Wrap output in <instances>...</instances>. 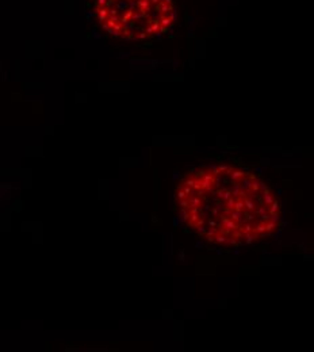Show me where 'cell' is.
<instances>
[{"label": "cell", "mask_w": 314, "mask_h": 352, "mask_svg": "<svg viewBox=\"0 0 314 352\" xmlns=\"http://www.w3.org/2000/svg\"><path fill=\"white\" fill-rule=\"evenodd\" d=\"M99 24L110 35L146 41L168 33L176 20L173 0H96Z\"/></svg>", "instance_id": "6da1fadb"}, {"label": "cell", "mask_w": 314, "mask_h": 352, "mask_svg": "<svg viewBox=\"0 0 314 352\" xmlns=\"http://www.w3.org/2000/svg\"><path fill=\"white\" fill-rule=\"evenodd\" d=\"M225 215H227L231 221H234L236 223L241 225V223L245 222V218H244V211H236L233 209H225Z\"/></svg>", "instance_id": "7a4b0ae2"}, {"label": "cell", "mask_w": 314, "mask_h": 352, "mask_svg": "<svg viewBox=\"0 0 314 352\" xmlns=\"http://www.w3.org/2000/svg\"><path fill=\"white\" fill-rule=\"evenodd\" d=\"M242 202H244V207H245V210H248V211H255V209H256V203H255V201H253L252 198L244 197V198H242Z\"/></svg>", "instance_id": "3957f363"}, {"label": "cell", "mask_w": 314, "mask_h": 352, "mask_svg": "<svg viewBox=\"0 0 314 352\" xmlns=\"http://www.w3.org/2000/svg\"><path fill=\"white\" fill-rule=\"evenodd\" d=\"M263 201H264V206H269L274 202V197H272V194L269 193L268 188L263 191Z\"/></svg>", "instance_id": "277c9868"}, {"label": "cell", "mask_w": 314, "mask_h": 352, "mask_svg": "<svg viewBox=\"0 0 314 352\" xmlns=\"http://www.w3.org/2000/svg\"><path fill=\"white\" fill-rule=\"evenodd\" d=\"M230 179L233 180V182H237L238 179H241V177H244V171H238V169H233V171H230Z\"/></svg>", "instance_id": "5b68a950"}, {"label": "cell", "mask_w": 314, "mask_h": 352, "mask_svg": "<svg viewBox=\"0 0 314 352\" xmlns=\"http://www.w3.org/2000/svg\"><path fill=\"white\" fill-rule=\"evenodd\" d=\"M188 203H190V207H201L203 205L202 203V199L198 198V197H192L188 199Z\"/></svg>", "instance_id": "8992f818"}, {"label": "cell", "mask_w": 314, "mask_h": 352, "mask_svg": "<svg viewBox=\"0 0 314 352\" xmlns=\"http://www.w3.org/2000/svg\"><path fill=\"white\" fill-rule=\"evenodd\" d=\"M179 217H180L179 219L181 222H187L190 219V211H188V209H181L179 213Z\"/></svg>", "instance_id": "52a82bcc"}, {"label": "cell", "mask_w": 314, "mask_h": 352, "mask_svg": "<svg viewBox=\"0 0 314 352\" xmlns=\"http://www.w3.org/2000/svg\"><path fill=\"white\" fill-rule=\"evenodd\" d=\"M238 230H240V232H241L242 234H247V233H251V232H253V226H252V225H251V223H249V222H247V221H245V222H244V226H242V227H240V226H238Z\"/></svg>", "instance_id": "ba28073f"}, {"label": "cell", "mask_w": 314, "mask_h": 352, "mask_svg": "<svg viewBox=\"0 0 314 352\" xmlns=\"http://www.w3.org/2000/svg\"><path fill=\"white\" fill-rule=\"evenodd\" d=\"M217 195H218V198L222 199V201H227V199L231 197L230 191H227V190H218L217 191Z\"/></svg>", "instance_id": "9c48e42d"}, {"label": "cell", "mask_w": 314, "mask_h": 352, "mask_svg": "<svg viewBox=\"0 0 314 352\" xmlns=\"http://www.w3.org/2000/svg\"><path fill=\"white\" fill-rule=\"evenodd\" d=\"M249 188H251V179H249V177H244V180H242L241 184H240V190L247 191Z\"/></svg>", "instance_id": "30bf717a"}, {"label": "cell", "mask_w": 314, "mask_h": 352, "mask_svg": "<svg viewBox=\"0 0 314 352\" xmlns=\"http://www.w3.org/2000/svg\"><path fill=\"white\" fill-rule=\"evenodd\" d=\"M269 206H271L269 210H268L269 214H274V213H279L280 205H279V202H278V201H275V199H274V202H272V203H271Z\"/></svg>", "instance_id": "8fae6325"}, {"label": "cell", "mask_w": 314, "mask_h": 352, "mask_svg": "<svg viewBox=\"0 0 314 352\" xmlns=\"http://www.w3.org/2000/svg\"><path fill=\"white\" fill-rule=\"evenodd\" d=\"M215 233H217V229H215V227H210V229L206 230L205 234H206V237H207V240L210 241V243H211V241H214V234H215Z\"/></svg>", "instance_id": "7c38bea8"}, {"label": "cell", "mask_w": 314, "mask_h": 352, "mask_svg": "<svg viewBox=\"0 0 314 352\" xmlns=\"http://www.w3.org/2000/svg\"><path fill=\"white\" fill-rule=\"evenodd\" d=\"M253 232H256L257 234L265 233V226H264V222H260V223H257L256 226H253Z\"/></svg>", "instance_id": "4fadbf2b"}, {"label": "cell", "mask_w": 314, "mask_h": 352, "mask_svg": "<svg viewBox=\"0 0 314 352\" xmlns=\"http://www.w3.org/2000/svg\"><path fill=\"white\" fill-rule=\"evenodd\" d=\"M233 210H236V211H244V210H245V207H244V202H242V199H238V201H236V202H234V207H233Z\"/></svg>", "instance_id": "5bb4252c"}, {"label": "cell", "mask_w": 314, "mask_h": 352, "mask_svg": "<svg viewBox=\"0 0 314 352\" xmlns=\"http://www.w3.org/2000/svg\"><path fill=\"white\" fill-rule=\"evenodd\" d=\"M256 240H257V236L253 234V232L245 234V243H247V244H252L253 241H256Z\"/></svg>", "instance_id": "9a60e30c"}, {"label": "cell", "mask_w": 314, "mask_h": 352, "mask_svg": "<svg viewBox=\"0 0 314 352\" xmlns=\"http://www.w3.org/2000/svg\"><path fill=\"white\" fill-rule=\"evenodd\" d=\"M218 171H219V173H229L231 171V167L227 165V164H219L218 165Z\"/></svg>", "instance_id": "2e32d148"}, {"label": "cell", "mask_w": 314, "mask_h": 352, "mask_svg": "<svg viewBox=\"0 0 314 352\" xmlns=\"http://www.w3.org/2000/svg\"><path fill=\"white\" fill-rule=\"evenodd\" d=\"M264 226H265V232H271V230L278 226V223L272 222V221H267V222H264Z\"/></svg>", "instance_id": "e0dca14e"}, {"label": "cell", "mask_w": 314, "mask_h": 352, "mask_svg": "<svg viewBox=\"0 0 314 352\" xmlns=\"http://www.w3.org/2000/svg\"><path fill=\"white\" fill-rule=\"evenodd\" d=\"M179 202V206L181 209H190V203H188V199L185 198V199H180V201H177Z\"/></svg>", "instance_id": "ac0fdd59"}, {"label": "cell", "mask_w": 314, "mask_h": 352, "mask_svg": "<svg viewBox=\"0 0 314 352\" xmlns=\"http://www.w3.org/2000/svg\"><path fill=\"white\" fill-rule=\"evenodd\" d=\"M231 197H238L240 195V184H234L233 186V190L230 191Z\"/></svg>", "instance_id": "d6986e66"}, {"label": "cell", "mask_w": 314, "mask_h": 352, "mask_svg": "<svg viewBox=\"0 0 314 352\" xmlns=\"http://www.w3.org/2000/svg\"><path fill=\"white\" fill-rule=\"evenodd\" d=\"M226 237L225 236H222V234H219V236H214V241H217V243H219V244H225L226 243Z\"/></svg>", "instance_id": "ffe728a7"}, {"label": "cell", "mask_w": 314, "mask_h": 352, "mask_svg": "<svg viewBox=\"0 0 314 352\" xmlns=\"http://www.w3.org/2000/svg\"><path fill=\"white\" fill-rule=\"evenodd\" d=\"M221 211H222V206H215V209H213L211 210V214L214 215V217H218L219 214H221Z\"/></svg>", "instance_id": "44dd1931"}, {"label": "cell", "mask_w": 314, "mask_h": 352, "mask_svg": "<svg viewBox=\"0 0 314 352\" xmlns=\"http://www.w3.org/2000/svg\"><path fill=\"white\" fill-rule=\"evenodd\" d=\"M225 202H226V207H227V209H233V207H234L236 199H234L233 197H230L229 199H227V201H225Z\"/></svg>", "instance_id": "7402d4cb"}, {"label": "cell", "mask_w": 314, "mask_h": 352, "mask_svg": "<svg viewBox=\"0 0 314 352\" xmlns=\"http://www.w3.org/2000/svg\"><path fill=\"white\" fill-rule=\"evenodd\" d=\"M279 219H280V217H279V213H274V214H269V221H272V222H279Z\"/></svg>", "instance_id": "603a6c76"}, {"label": "cell", "mask_w": 314, "mask_h": 352, "mask_svg": "<svg viewBox=\"0 0 314 352\" xmlns=\"http://www.w3.org/2000/svg\"><path fill=\"white\" fill-rule=\"evenodd\" d=\"M255 211L259 215H263V214H265V213H267V207H265V206H259L257 209H255Z\"/></svg>", "instance_id": "cb8c5ba5"}, {"label": "cell", "mask_w": 314, "mask_h": 352, "mask_svg": "<svg viewBox=\"0 0 314 352\" xmlns=\"http://www.w3.org/2000/svg\"><path fill=\"white\" fill-rule=\"evenodd\" d=\"M210 171H211V175L213 176H215V175H218L219 173V171H218V165L217 164H213V165H210Z\"/></svg>", "instance_id": "d4e9b609"}, {"label": "cell", "mask_w": 314, "mask_h": 352, "mask_svg": "<svg viewBox=\"0 0 314 352\" xmlns=\"http://www.w3.org/2000/svg\"><path fill=\"white\" fill-rule=\"evenodd\" d=\"M187 198V195L184 194V191H180L179 188H177V193H176V199L177 201H180V199H185Z\"/></svg>", "instance_id": "484cf974"}, {"label": "cell", "mask_w": 314, "mask_h": 352, "mask_svg": "<svg viewBox=\"0 0 314 352\" xmlns=\"http://www.w3.org/2000/svg\"><path fill=\"white\" fill-rule=\"evenodd\" d=\"M194 183H195V177H191V179H187V180H185V182H184V186H188V187L192 188Z\"/></svg>", "instance_id": "4316f807"}, {"label": "cell", "mask_w": 314, "mask_h": 352, "mask_svg": "<svg viewBox=\"0 0 314 352\" xmlns=\"http://www.w3.org/2000/svg\"><path fill=\"white\" fill-rule=\"evenodd\" d=\"M199 218H201V217H199V214H190V222H191V223H195Z\"/></svg>", "instance_id": "83f0119b"}, {"label": "cell", "mask_w": 314, "mask_h": 352, "mask_svg": "<svg viewBox=\"0 0 314 352\" xmlns=\"http://www.w3.org/2000/svg\"><path fill=\"white\" fill-rule=\"evenodd\" d=\"M183 191H184V194L187 195V197H188V195H191V194H192V188H191V187H188V186H184V187H183Z\"/></svg>", "instance_id": "f1b7e54d"}, {"label": "cell", "mask_w": 314, "mask_h": 352, "mask_svg": "<svg viewBox=\"0 0 314 352\" xmlns=\"http://www.w3.org/2000/svg\"><path fill=\"white\" fill-rule=\"evenodd\" d=\"M198 227V233L199 234H205L206 233V230H207V227H205L203 225H201V226H196Z\"/></svg>", "instance_id": "f546056e"}, {"label": "cell", "mask_w": 314, "mask_h": 352, "mask_svg": "<svg viewBox=\"0 0 314 352\" xmlns=\"http://www.w3.org/2000/svg\"><path fill=\"white\" fill-rule=\"evenodd\" d=\"M260 218H261V222H267V221H269V215L267 214H263V215H260Z\"/></svg>", "instance_id": "4dcf8cb0"}, {"label": "cell", "mask_w": 314, "mask_h": 352, "mask_svg": "<svg viewBox=\"0 0 314 352\" xmlns=\"http://www.w3.org/2000/svg\"><path fill=\"white\" fill-rule=\"evenodd\" d=\"M205 222H206V219H205V218H199L198 221L195 222V225H196V226H201V225H205Z\"/></svg>", "instance_id": "1f68e13d"}, {"label": "cell", "mask_w": 314, "mask_h": 352, "mask_svg": "<svg viewBox=\"0 0 314 352\" xmlns=\"http://www.w3.org/2000/svg\"><path fill=\"white\" fill-rule=\"evenodd\" d=\"M207 222H209V225H210V227H217V226H218V223H217L215 221H214V219H209V221H207Z\"/></svg>", "instance_id": "d6a6232c"}, {"label": "cell", "mask_w": 314, "mask_h": 352, "mask_svg": "<svg viewBox=\"0 0 314 352\" xmlns=\"http://www.w3.org/2000/svg\"><path fill=\"white\" fill-rule=\"evenodd\" d=\"M179 259H180L181 263H184V252H183V251L179 252Z\"/></svg>", "instance_id": "836d02e7"}, {"label": "cell", "mask_w": 314, "mask_h": 352, "mask_svg": "<svg viewBox=\"0 0 314 352\" xmlns=\"http://www.w3.org/2000/svg\"><path fill=\"white\" fill-rule=\"evenodd\" d=\"M202 247H203L202 243H196V244H195V248H196V249H199V248H202Z\"/></svg>", "instance_id": "e575fe53"}]
</instances>
